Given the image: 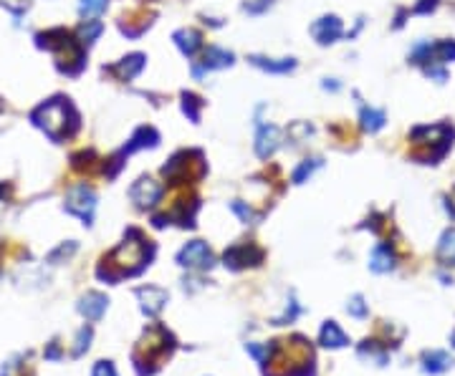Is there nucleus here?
I'll list each match as a JSON object with an SVG mask.
<instances>
[{
    "label": "nucleus",
    "instance_id": "f257e3e1",
    "mask_svg": "<svg viewBox=\"0 0 455 376\" xmlns=\"http://www.w3.org/2000/svg\"><path fill=\"white\" fill-rule=\"evenodd\" d=\"M69 114H74V109H71L69 101L53 99V101H48V104H44V107H38L36 112H33V124L41 126L51 139H56L58 142V139H63L66 134H71L69 129H66V124H69Z\"/></svg>",
    "mask_w": 455,
    "mask_h": 376
},
{
    "label": "nucleus",
    "instance_id": "f03ea898",
    "mask_svg": "<svg viewBox=\"0 0 455 376\" xmlns=\"http://www.w3.org/2000/svg\"><path fill=\"white\" fill-rule=\"evenodd\" d=\"M453 126L448 124H433V126H417V129H412V142L415 145H430V147H437V152H440V157H445V152L450 149V145H453Z\"/></svg>",
    "mask_w": 455,
    "mask_h": 376
},
{
    "label": "nucleus",
    "instance_id": "7ed1b4c3",
    "mask_svg": "<svg viewBox=\"0 0 455 376\" xmlns=\"http://www.w3.org/2000/svg\"><path fill=\"white\" fill-rule=\"evenodd\" d=\"M96 210V194L86 187V184H76L69 194H66V213L76 215L84 220V225H91Z\"/></svg>",
    "mask_w": 455,
    "mask_h": 376
},
{
    "label": "nucleus",
    "instance_id": "20e7f679",
    "mask_svg": "<svg viewBox=\"0 0 455 376\" xmlns=\"http://www.w3.org/2000/svg\"><path fill=\"white\" fill-rule=\"evenodd\" d=\"M177 263L185 265V268H197V270H208L210 265L215 263L213 253L210 248L202 240H192L183 248V250L177 253Z\"/></svg>",
    "mask_w": 455,
    "mask_h": 376
},
{
    "label": "nucleus",
    "instance_id": "39448f33",
    "mask_svg": "<svg viewBox=\"0 0 455 376\" xmlns=\"http://www.w3.org/2000/svg\"><path fill=\"white\" fill-rule=\"evenodd\" d=\"M162 192H164L162 184H157L154 180H150V177H142V180H137V182L132 184L129 197L137 202V207H154L159 202V197H162Z\"/></svg>",
    "mask_w": 455,
    "mask_h": 376
},
{
    "label": "nucleus",
    "instance_id": "423d86ee",
    "mask_svg": "<svg viewBox=\"0 0 455 376\" xmlns=\"http://www.w3.org/2000/svg\"><path fill=\"white\" fill-rule=\"evenodd\" d=\"M261 257H263V253L258 248H253L248 243H238L230 250H225V265L238 270V268H246V265H258Z\"/></svg>",
    "mask_w": 455,
    "mask_h": 376
},
{
    "label": "nucleus",
    "instance_id": "0eeeda50",
    "mask_svg": "<svg viewBox=\"0 0 455 376\" xmlns=\"http://www.w3.org/2000/svg\"><path fill=\"white\" fill-rule=\"evenodd\" d=\"M311 33H314V38L322 46H329L344 33V28H341V20L336 15H324V18H319L311 25Z\"/></svg>",
    "mask_w": 455,
    "mask_h": 376
},
{
    "label": "nucleus",
    "instance_id": "6e6552de",
    "mask_svg": "<svg viewBox=\"0 0 455 376\" xmlns=\"http://www.w3.org/2000/svg\"><path fill=\"white\" fill-rule=\"evenodd\" d=\"M137 295H139V301H142V311H145L147 316H157L164 308V303H167V293H164L162 288H154V286L139 288Z\"/></svg>",
    "mask_w": 455,
    "mask_h": 376
},
{
    "label": "nucleus",
    "instance_id": "1a4fd4ad",
    "mask_svg": "<svg viewBox=\"0 0 455 376\" xmlns=\"http://www.w3.org/2000/svg\"><path fill=\"white\" fill-rule=\"evenodd\" d=\"M107 306H109L107 295H101V293H86V295L81 298V303H79V314L86 316L88 321H99L101 316L107 314Z\"/></svg>",
    "mask_w": 455,
    "mask_h": 376
},
{
    "label": "nucleus",
    "instance_id": "9d476101",
    "mask_svg": "<svg viewBox=\"0 0 455 376\" xmlns=\"http://www.w3.org/2000/svg\"><path fill=\"white\" fill-rule=\"evenodd\" d=\"M395 250H392L387 243H379L377 248L372 250V255H369V268L374 270V273H390L392 268H395Z\"/></svg>",
    "mask_w": 455,
    "mask_h": 376
},
{
    "label": "nucleus",
    "instance_id": "9b49d317",
    "mask_svg": "<svg viewBox=\"0 0 455 376\" xmlns=\"http://www.w3.org/2000/svg\"><path fill=\"white\" fill-rule=\"evenodd\" d=\"M455 364V358L445 351H425L423 354V369L425 374H445Z\"/></svg>",
    "mask_w": 455,
    "mask_h": 376
},
{
    "label": "nucleus",
    "instance_id": "f8f14e48",
    "mask_svg": "<svg viewBox=\"0 0 455 376\" xmlns=\"http://www.w3.org/2000/svg\"><path fill=\"white\" fill-rule=\"evenodd\" d=\"M278 147V129L276 126H261L258 132V139H256V152H258V157H271L273 152Z\"/></svg>",
    "mask_w": 455,
    "mask_h": 376
},
{
    "label": "nucleus",
    "instance_id": "ddd939ff",
    "mask_svg": "<svg viewBox=\"0 0 455 376\" xmlns=\"http://www.w3.org/2000/svg\"><path fill=\"white\" fill-rule=\"evenodd\" d=\"M322 341L324 346H329V349H341V346L349 344V336L339 328V323L336 321H327L322 326Z\"/></svg>",
    "mask_w": 455,
    "mask_h": 376
},
{
    "label": "nucleus",
    "instance_id": "4468645a",
    "mask_svg": "<svg viewBox=\"0 0 455 376\" xmlns=\"http://www.w3.org/2000/svg\"><path fill=\"white\" fill-rule=\"evenodd\" d=\"M228 66H233V53H230V51L215 48V46L205 51V61H202V69H205V71L228 69Z\"/></svg>",
    "mask_w": 455,
    "mask_h": 376
},
{
    "label": "nucleus",
    "instance_id": "2eb2a0df",
    "mask_svg": "<svg viewBox=\"0 0 455 376\" xmlns=\"http://www.w3.org/2000/svg\"><path fill=\"white\" fill-rule=\"evenodd\" d=\"M253 66H258L263 71H271V74H286L296 66L294 58H263V56H251Z\"/></svg>",
    "mask_w": 455,
    "mask_h": 376
},
{
    "label": "nucleus",
    "instance_id": "dca6fc26",
    "mask_svg": "<svg viewBox=\"0 0 455 376\" xmlns=\"http://www.w3.org/2000/svg\"><path fill=\"white\" fill-rule=\"evenodd\" d=\"M145 61H147V58L142 56V53H132V56L121 58V61L114 66V71H117L121 79H126V81H129V79H134L139 71L145 69Z\"/></svg>",
    "mask_w": 455,
    "mask_h": 376
},
{
    "label": "nucleus",
    "instance_id": "f3484780",
    "mask_svg": "<svg viewBox=\"0 0 455 376\" xmlns=\"http://www.w3.org/2000/svg\"><path fill=\"white\" fill-rule=\"evenodd\" d=\"M175 43H177V48L183 51L185 56H192V53L202 46V41H200V33L197 31H192V28H183V31L175 33Z\"/></svg>",
    "mask_w": 455,
    "mask_h": 376
},
{
    "label": "nucleus",
    "instance_id": "a211bd4d",
    "mask_svg": "<svg viewBox=\"0 0 455 376\" xmlns=\"http://www.w3.org/2000/svg\"><path fill=\"white\" fill-rule=\"evenodd\" d=\"M437 257L445 265H455V227L442 232L440 243H437Z\"/></svg>",
    "mask_w": 455,
    "mask_h": 376
},
{
    "label": "nucleus",
    "instance_id": "6ab92c4d",
    "mask_svg": "<svg viewBox=\"0 0 455 376\" xmlns=\"http://www.w3.org/2000/svg\"><path fill=\"white\" fill-rule=\"evenodd\" d=\"M385 112H379V109H362V126H364V132H379L382 126H385Z\"/></svg>",
    "mask_w": 455,
    "mask_h": 376
},
{
    "label": "nucleus",
    "instance_id": "aec40b11",
    "mask_svg": "<svg viewBox=\"0 0 455 376\" xmlns=\"http://www.w3.org/2000/svg\"><path fill=\"white\" fill-rule=\"evenodd\" d=\"M360 356L362 358H372L377 366H385L387 364V351L377 349V344H374V341H364V344L360 346Z\"/></svg>",
    "mask_w": 455,
    "mask_h": 376
},
{
    "label": "nucleus",
    "instance_id": "412c9836",
    "mask_svg": "<svg viewBox=\"0 0 455 376\" xmlns=\"http://www.w3.org/2000/svg\"><path fill=\"white\" fill-rule=\"evenodd\" d=\"M319 167H322V159H303V162L296 167V172H294V182L301 184L303 180L314 175V170H319Z\"/></svg>",
    "mask_w": 455,
    "mask_h": 376
},
{
    "label": "nucleus",
    "instance_id": "4be33fe9",
    "mask_svg": "<svg viewBox=\"0 0 455 376\" xmlns=\"http://www.w3.org/2000/svg\"><path fill=\"white\" fill-rule=\"evenodd\" d=\"M433 53L437 56V61H455V41H440L437 46H433Z\"/></svg>",
    "mask_w": 455,
    "mask_h": 376
},
{
    "label": "nucleus",
    "instance_id": "5701e85b",
    "mask_svg": "<svg viewBox=\"0 0 455 376\" xmlns=\"http://www.w3.org/2000/svg\"><path fill=\"white\" fill-rule=\"evenodd\" d=\"M99 33H101L99 20H86V23L81 25V38H84V41H94Z\"/></svg>",
    "mask_w": 455,
    "mask_h": 376
},
{
    "label": "nucleus",
    "instance_id": "b1692460",
    "mask_svg": "<svg viewBox=\"0 0 455 376\" xmlns=\"http://www.w3.org/2000/svg\"><path fill=\"white\" fill-rule=\"evenodd\" d=\"M347 311L354 316V318H364V316H367V306H364V301H362V295H354L352 301H349Z\"/></svg>",
    "mask_w": 455,
    "mask_h": 376
},
{
    "label": "nucleus",
    "instance_id": "393cba45",
    "mask_svg": "<svg viewBox=\"0 0 455 376\" xmlns=\"http://www.w3.org/2000/svg\"><path fill=\"white\" fill-rule=\"evenodd\" d=\"M107 6H109V0H81V11L84 13H101V11H107Z\"/></svg>",
    "mask_w": 455,
    "mask_h": 376
},
{
    "label": "nucleus",
    "instance_id": "a878e982",
    "mask_svg": "<svg viewBox=\"0 0 455 376\" xmlns=\"http://www.w3.org/2000/svg\"><path fill=\"white\" fill-rule=\"evenodd\" d=\"M88 339H91V328H81V333H79V346L74 349V356H81L84 349H88Z\"/></svg>",
    "mask_w": 455,
    "mask_h": 376
},
{
    "label": "nucleus",
    "instance_id": "bb28decb",
    "mask_svg": "<svg viewBox=\"0 0 455 376\" xmlns=\"http://www.w3.org/2000/svg\"><path fill=\"white\" fill-rule=\"evenodd\" d=\"M91 376H117V369H114L112 361H99V364L94 366V374Z\"/></svg>",
    "mask_w": 455,
    "mask_h": 376
},
{
    "label": "nucleus",
    "instance_id": "cd10ccee",
    "mask_svg": "<svg viewBox=\"0 0 455 376\" xmlns=\"http://www.w3.org/2000/svg\"><path fill=\"white\" fill-rule=\"evenodd\" d=\"M197 104H200V101L195 99V96L192 94H185V114H190V119L192 121H197Z\"/></svg>",
    "mask_w": 455,
    "mask_h": 376
},
{
    "label": "nucleus",
    "instance_id": "c85d7f7f",
    "mask_svg": "<svg viewBox=\"0 0 455 376\" xmlns=\"http://www.w3.org/2000/svg\"><path fill=\"white\" fill-rule=\"evenodd\" d=\"M271 3H273V0H256V3H246V6H243V11H246V13H263L265 8H271Z\"/></svg>",
    "mask_w": 455,
    "mask_h": 376
},
{
    "label": "nucleus",
    "instance_id": "c756f323",
    "mask_svg": "<svg viewBox=\"0 0 455 376\" xmlns=\"http://www.w3.org/2000/svg\"><path fill=\"white\" fill-rule=\"evenodd\" d=\"M230 207H233L235 213H238L240 217H243V222H251V220H253V213H251V210H248L246 205H240L238 200H235V202H233V205H230Z\"/></svg>",
    "mask_w": 455,
    "mask_h": 376
},
{
    "label": "nucleus",
    "instance_id": "7c9ffc66",
    "mask_svg": "<svg viewBox=\"0 0 455 376\" xmlns=\"http://www.w3.org/2000/svg\"><path fill=\"white\" fill-rule=\"evenodd\" d=\"M437 8V0H420L415 6V13H433Z\"/></svg>",
    "mask_w": 455,
    "mask_h": 376
},
{
    "label": "nucleus",
    "instance_id": "2f4dec72",
    "mask_svg": "<svg viewBox=\"0 0 455 376\" xmlns=\"http://www.w3.org/2000/svg\"><path fill=\"white\" fill-rule=\"evenodd\" d=\"M450 344H453V346H455V331H453V336H450Z\"/></svg>",
    "mask_w": 455,
    "mask_h": 376
}]
</instances>
